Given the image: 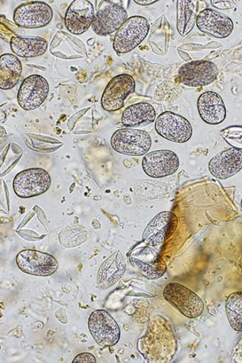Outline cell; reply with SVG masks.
<instances>
[{
	"label": "cell",
	"instance_id": "cell-18",
	"mask_svg": "<svg viewBox=\"0 0 242 363\" xmlns=\"http://www.w3.org/2000/svg\"><path fill=\"white\" fill-rule=\"evenodd\" d=\"M242 169V152L232 147L214 155L209 162V170L218 179H228Z\"/></svg>",
	"mask_w": 242,
	"mask_h": 363
},
{
	"label": "cell",
	"instance_id": "cell-21",
	"mask_svg": "<svg viewBox=\"0 0 242 363\" xmlns=\"http://www.w3.org/2000/svg\"><path fill=\"white\" fill-rule=\"evenodd\" d=\"M11 49L18 57L35 58L45 53L48 42L39 36L15 35L11 39Z\"/></svg>",
	"mask_w": 242,
	"mask_h": 363
},
{
	"label": "cell",
	"instance_id": "cell-24",
	"mask_svg": "<svg viewBox=\"0 0 242 363\" xmlns=\"http://www.w3.org/2000/svg\"><path fill=\"white\" fill-rule=\"evenodd\" d=\"M197 7L191 0H179L177 2V29L185 37L189 35L197 21Z\"/></svg>",
	"mask_w": 242,
	"mask_h": 363
},
{
	"label": "cell",
	"instance_id": "cell-6",
	"mask_svg": "<svg viewBox=\"0 0 242 363\" xmlns=\"http://www.w3.org/2000/svg\"><path fill=\"white\" fill-rule=\"evenodd\" d=\"M155 129L160 137L175 143H185L193 133L192 125L186 118L170 111L156 118Z\"/></svg>",
	"mask_w": 242,
	"mask_h": 363
},
{
	"label": "cell",
	"instance_id": "cell-12",
	"mask_svg": "<svg viewBox=\"0 0 242 363\" xmlns=\"http://www.w3.org/2000/svg\"><path fill=\"white\" fill-rule=\"evenodd\" d=\"M49 93L50 84L45 77L38 74L31 75L20 86L18 104L26 111H33L43 104Z\"/></svg>",
	"mask_w": 242,
	"mask_h": 363
},
{
	"label": "cell",
	"instance_id": "cell-9",
	"mask_svg": "<svg viewBox=\"0 0 242 363\" xmlns=\"http://www.w3.org/2000/svg\"><path fill=\"white\" fill-rule=\"evenodd\" d=\"M53 17L52 7L45 2L31 1L16 8L13 21L18 27L28 29L44 28Z\"/></svg>",
	"mask_w": 242,
	"mask_h": 363
},
{
	"label": "cell",
	"instance_id": "cell-7",
	"mask_svg": "<svg viewBox=\"0 0 242 363\" xmlns=\"http://www.w3.org/2000/svg\"><path fill=\"white\" fill-rule=\"evenodd\" d=\"M89 329L96 342L103 347H112L119 342L121 329L111 314L97 310L90 315Z\"/></svg>",
	"mask_w": 242,
	"mask_h": 363
},
{
	"label": "cell",
	"instance_id": "cell-14",
	"mask_svg": "<svg viewBox=\"0 0 242 363\" xmlns=\"http://www.w3.org/2000/svg\"><path fill=\"white\" fill-rule=\"evenodd\" d=\"M142 167L147 176L160 179L175 174L179 169L180 160L175 152L158 150L143 157Z\"/></svg>",
	"mask_w": 242,
	"mask_h": 363
},
{
	"label": "cell",
	"instance_id": "cell-16",
	"mask_svg": "<svg viewBox=\"0 0 242 363\" xmlns=\"http://www.w3.org/2000/svg\"><path fill=\"white\" fill-rule=\"evenodd\" d=\"M95 9L87 0H76L68 6L65 26L69 33L79 35L87 31L95 18Z\"/></svg>",
	"mask_w": 242,
	"mask_h": 363
},
{
	"label": "cell",
	"instance_id": "cell-20",
	"mask_svg": "<svg viewBox=\"0 0 242 363\" xmlns=\"http://www.w3.org/2000/svg\"><path fill=\"white\" fill-rule=\"evenodd\" d=\"M126 272V262L121 251H116L101 264L97 274L99 290L108 289L123 278Z\"/></svg>",
	"mask_w": 242,
	"mask_h": 363
},
{
	"label": "cell",
	"instance_id": "cell-2",
	"mask_svg": "<svg viewBox=\"0 0 242 363\" xmlns=\"http://www.w3.org/2000/svg\"><path fill=\"white\" fill-rule=\"evenodd\" d=\"M163 297L187 318H199L205 309L204 303L197 294L177 282L168 284L163 290Z\"/></svg>",
	"mask_w": 242,
	"mask_h": 363
},
{
	"label": "cell",
	"instance_id": "cell-8",
	"mask_svg": "<svg viewBox=\"0 0 242 363\" xmlns=\"http://www.w3.org/2000/svg\"><path fill=\"white\" fill-rule=\"evenodd\" d=\"M16 263L23 273L38 277H49L59 267L56 258L47 252L34 250L21 251L16 257Z\"/></svg>",
	"mask_w": 242,
	"mask_h": 363
},
{
	"label": "cell",
	"instance_id": "cell-28",
	"mask_svg": "<svg viewBox=\"0 0 242 363\" xmlns=\"http://www.w3.org/2000/svg\"><path fill=\"white\" fill-rule=\"evenodd\" d=\"M241 207L242 208V199H241Z\"/></svg>",
	"mask_w": 242,
	"mask_h": 363
},
{
	"label": "cell",
	"instance_id": "cell-17",
	"mask_svg": "<svg viewBox=\"0 0 242 363\" xmlns=\"http://www.w3.org/2000/svg\"><path fill=\"white\" fill-rule=\"evenodd\" d=\"M197 26L202 33L216 38H226L231 35L233 23L228 15L213 9L202 11Z\"/></svg>",
	"mask_w": 242,
	"mask_h": 363
},
{
	"label": "cell",
	"instance_id": "cell-26",
	"mask_svg": "<svg viewBox=\"0 0 242 363\" xmlns=\"http://www.w3.org/2000/svg\"><path fill=\"white\" fill-rule=\"evenodd\" d=\"M73 362L75 363H96L97 359L93 356L92 354L89 352H84L79 354L74 359Z\"/></svg>",
	"mask_w": 242,
	"mask_h": 363
},
{
	"label": "cell",
	"instance_id": "cell-11",
	"mask_svg": "<svg viewBox=\"0 0 242 363\" xmlns=\"http://www.w3.org/2000/svg\"><path fill=\"white\" fill-rule=\"evenodd\" d=\"M219 69L214 62L195 60L185 63L178 70L180 82L192 88L207 86L217 80Z\"/></svg>",
	"mask_w": 242,
	"mask_h": 363
},
{
	"label": "cell",
	"instance_id": "cell-15",
	"mask_svg": "<svg viewBox=\"0 0 242 363\" xmlns=\"http://www.w3.org/2000/svg\"><path fill=\"white\" fill-rule=\"evenodd\" d=\"M128 19V13L124 7L108 4L97 11L92 28L97 35L106 36L119 30Z\"/></svg>",
	"mask_w": 242,
	"mask_h": 363
},
{
	"label": "cell",
	"instance_id": "cell-25",
	"mask_svg": "<svg viewBox=\"0 0 242 363\" xmlns=\"http://www.w3.org/2000/svg\"><path fill=\"white\" fill-rule=\"evenodd\" d=\"M225 310L231 328L242 333V291H236L229 296Z\"/></svg>",
	"mask_w": 242,
	"mask_h": 363
},
{
	"label": "cell",
	"instance_id": "cell-10",
	"mask_svg": "<svg viewBox=\"0 0 242 363\" xmlns=\"http://www.w3.org/2000/svg\"><path fill=\"white\" fill-rule=\"evenodd\" d=\"M135 79L129 74H120L109 82L101 99V107L107 112H116L125 105V100L136 91Z\"/></svg>",
	"mask_w": 242,
	"mask_h": 363
},
{
	"label": "cell",
	"instance_id": "cell-3",
	"mask_svg": "<svg viewBox=\"0 0 242 363\" xmlns=\"http://www.w3.org/2000/svg\"><path fill=\"white\" fill-rule=\"evenodd\" d=\"M150 133L143 130L123 128L113 134L111 144L114 151L133 157L145 156L152 147Z\"/></svg>",
	"mask_w": 242,
	"mask_h": 363
},
{
	"label": "cell",
	"instance_id": "cell-4",
	"mask_svg": "<svg viewBox=\"0 0 242 363\" xmlns=\"http://www.w3.org/2000/svg\"><path fill=\"white\" fill-rule=\"evenodd\" d=\"M51 184L48 172L41 168H33L18 173L13 179V187L16 195L28 199L48 191Z\"/></svg>",
	"mask_w": 242,
	"mask_h": 363
},
{
	"label": "cell",
	"instance_id": "cell-1",
	"mask_svg": "<svg viewBox=\"0 0 242 363\" xmlns=\"http://www.w3.org/2000/svg\"><path fill=\"white\" fill-rule=\"evenodd\" d=\"M150 30V23L142 16H133L116 31L114 50L116 53H128L142 43Z\"/></svg>",
	"mask_w": 242,
	"mask_h": 363
},
{
	"label": "cell",
	"instance_id": "cell-19",
	"mask_svg": "<svg viewBox=\"0 0 242 363\" xmlns=\"http://www.w3.org/2000/svg\"><path fill=\"white\" fill-rule=\"evenodd\" d=\"M197 107L201 119L207 124H221L226 119L224 101L215 91L202 93L198 99Z\"/></svg>",
	"mask_w": 242,
	"mask_h": 363
},
{
	"label": "cell",
	"instance_id": "cell-5",
	"mask_svg": "<svg viewBox=\"0 0 242 363\" xmlns=\"http://www.w3.org/2000/svg\"><path fill=\"white\" fill-rule=\"evenodd\" d=\"M128 258L136 271L148 280L160 279L167 272L165 260L151 247L136 248Z\"/></svg>",
	"mask_w": 242,
	"mask_h": 363
},
{
	"label": "cell",
	"instance_id": "cell-22",
	"mask_svg": "<svg viewBox=\"0 0 242 363\" xmlns=\"http://www.w3.org/2000/svg\"><path fill=\"white\" fill-rule=\"evenodd\" d=\"M156 113L152 105L139 102L124 109L121 123L126 128H143L155 123Z\"/></svg>",
	"mask_w": 242,
	"mask_h": 363
},
{
	"label": "cell",
	"instance_id": "cell-23",
	"mask_svg": "<svg viewBox=\"0 0 242 363\" xmlns=\"http://www.w3.org/2000/svg\"><path fill=\"white\" fill-rule=\"evenodd\" d=\"M22 74L21 60L14 55L6 53L0 57V89L11 90L18 84Z\"/></svg>",
	"mask_w": 242,
	"mask_h": 363
},
{
	"label": "cell",
	"instance_id": "cell-27",
	"mask_svg": "<svg viewBox=\"0 0 242 363\" xmlns=\"http://www.w3.org/2000/svg\"><path fill=\"white\" fill-rule=\"evenodd\" d=\"M156 2V0H135V3L141 6H150Z\"/></svg>",
	"mask_w": 242,
	"mask_h": 363
},
{
	"label": "cell",
	"instance_id": "cell-13",
	"mask_svg": "<svg viewBox=\"0 0 242 363\" xmlns=\"http://www.w3.org/2000/svg\"><path fill=\"white\" fill-rule=\"evenodd\" d=\"M177 217L170 211H163L156 215L148 224L143 234V241L148 247L160 246L177 230Z\"/></svg>",
	"mask_w": 242,
	"mask_h": 363
}]
</instances>
